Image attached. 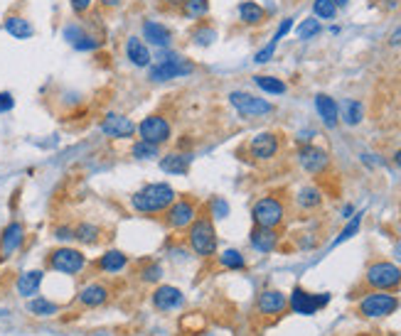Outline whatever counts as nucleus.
Listing matches in <instances>:
<instances>
[{"mask_svg":"<svg viewBox=\"0 0 401 336\" xmlns=\"http://www.w3.org/2000/svg\"><path fill=\"white\" fill-rule=\"evenodd\" d=\"M175 199H177L175 189L168 182H153V185H146L143 189H138L136 194L130 196V207L136 209L138 213L153 216V213H163Z\"/></svg>","mask_w":401,"mask_h":336,"instance_id":"f257e3e1","label":"nucleus"},{"mask_svg":"<svg viewBox=\"0 0 401 336\" xmlns=\"http://www.w3.org/2000/svg\"><path fill=\"white\" fill-rule=\"evenodd\" d=\"M187 243H190L197 258H212L217 253V231L212 219L197 216L193 224L187 226Z\"/></svg>","mask_w":401,"mask_h":336,"instance_id":"f03ea898","label":"nucleus"},{"mask_svg":"<svg viewBox=\"0 0 401 336\" xmlns=\"http://www.w3.org/2000/svg\"><path fill=\"white\" fill-rule=\"evenodd\" d=\"M195 72V64L190 62V59H185V56L180 54H173V52H163V54H158V62L150 64V69H148V78L150 81H173V78H180V76H187V74Z\"/></svg>","mask_w":401,"mask_h":336,"instance_id":"7ed1b4c3","label":"nucleus"},{"mask_svg":"<svg viewBox=\"0 0 401 336\" xmlns=\"http://www.w3.org/2000/svg\"><path fill=\"white\" fill-rule=\"evenodd\" d=\"M399 309V297L384 290H372L357 304V314L364 319H384Z\"/></svg>","mask_w":401,"mask_h":336,"instance_id":"20e7f679","label":"nucleus"},{"mask_svg":"<svg viewBox=\"0 0 401 336\" xmlns=\"http://www.w3.org/2000/svg\"><path fill=\"white\" fill-rule=\"evenodd\" d=\"M364 282L372 290L394 292L401 287V268L396 263H391V260H374V263L367 265Z\"/></svg>","mask_w":401,"mask_h":336,"instance_id":"39448f33","label":"nucleus"},{"mask_svg":"<svg viewBox=\"0 0 401 336\" xmlns=\"http://www.w3.org/2000/svg\"><path fill=\"white\" fill-rule=\"evenodd\" d=\"M251 219L254 226H264V229H278L286 219V207L278 196H261L259 202L251 209Z\"/></svg>","mask_w":401,"mask_h":336,"instance_id":"423d86ee","label":"nucleus"},{"mask_svg":"<svg viewBox=\"0 0 401 336\" xmlns=\"http://www.w3.org/2000/svg\"><path fill=\"white\" fill-rule=\"evenodd\" d=\"M47 265H50L55 273H62V275H79L81 270L86 268V255L77 248H55V251L47 255Z\"/></svg>","mask_w":401,"mask_h":336,"instance_id":"0eeeda50","label":"nucleus"},{"mask_svg":"<svg viewBox=\"0 0 401 336\" xmlns=\"http://www.w3.org/2000/svg\"><path fill=\"white\" fill-rule=\"evenodd\" d=\"M229 103L237 108L239 116L244 118H261L273 113V103H268L266 98H259L254 94H246V91H232L229 94Z\"/></svg>","mask_w":401,"mask_h":336,"instance_id":"6e6552de","label":"nucleus"},{"mask_svg":"<svg viewBox=\"0 0 401 336\" xmlns=\"http://www.w3.org/2000/svg\"><path fill=\"white\" fill-rule=\"evenodd\" d=\"M138 135H141V140L146 143H153V145H163L173 138V125H170L168 118L163 116H146L138 125Z\"/></svg>","mask_w":401,"mask_h":336,"instance_id":"1a4fd4ad","label":"nucleus"},{"mask_svg":"<svg viewBox=\"0 0 401 336\" xmlns=\"http://www.w3.org/2000/svg\"><path fill=\"white\" fill-rule=\"evenodd\" d=\"M330 302L328 292H320V295H313V292H305L303 287H293L288 297V307L295 314H303V317H311V314L320 312L325 304Z\"/></svg>","mask_w":401,"mask_h":336,"instance_id":"9d476101","label":"nucleus"},{"mask_svg":"<svg viewBox=\"0 0 401 336\" xmlns=\"http://www.w3.org/2000/svg\"><path fill=\"white\" fill-rule=\"evenodd\" d=\"M163 216H165V224H168L170 229L182 231L197 219V204H195L193 199H175V202L163 211Z\"/></svg>","mask_w":401,"mask_h":336,"instance_id":"9b49d317","label":"nucleus"},{"mask_svg":"<svg viewBox=\"0 0 401 336\" xmlns=\"http://www.w3.org/2000/svg\"><path fill=\"white\" fill-rule=\"evenodd\" d=\"M298 162L308 174L320 177V174L328 172L330 155H328V150H322V147H317V145H303L298 150Z\"/></svg>","mask_w":401,"mask_h":336,"instance_id":"f8f14e48","label":"nucleus"},{"mask_svg":"<svg viewBox=\"0 0 401 336\" xmlns=\"http://www.w3.org/2000/svg\"><path fill=\"white\" fill-rule=\"evenodd\" d=\"M138 130V125L126 116H119V113H106L101 120V133L106 138H113V140H128L133 138Z\"/></svg>","mask_w":401,"mask_h":336,"instance_id":"ddd939ff","label":"nucleus"},{"mask_svg":"<svg viewBox=\"0 0 401 336\" xmlns=\"http://www.w3.org/2000/svg\"><path fill=\"white\" fill-rule=\"evenodd\" d=\"M281 152V140L276 133H259L256 138H251L249 143V155L254 157L256 162H268Z\"/></svg>","mask_w":401,"mask_h":336,"instance_id":"4468645a","label":"nucleus"},{"mask_svg":"<svg viewBox=\"0 0 401 336\" xmlns=\"http://www.w3.org/2000/svg\"><path fill=\"white\" fill-rule=\"evenodd\" d=\"M25 243V226L20 221H10L0 233V260L12 258Z\"/></svg>","mask_w":401,"mask_h":336,"instance_id":"2eb2a0df","label":"nucleus"},{"mask_svg":"<svg viewBox=\"0 0 401 336\" xmlns=\"http://www.w3.org/2000/svg\"><path fill=\"white\" fill-rule=\"evenodd\" d=\"M288 309V297L281 290H264L256 300V312L261 317H281Z\"/></svg>","mask_w":401,"mask_h":336,"instance_id":"dca6fc26","label":"nucleus"},{"mask_svg":"<svg viewBox=\"0 0 401 336\" xmlns=\"http://www.w3.org/2000/svg\"><path fill=\"white\" fill-rule=\"evenodd\" d=\"M182 302H185V295L173 285H160L153 292V307L158 312H175L182 307Z\"/></svg>","mask_w":401,"mask_h":336,"instance_id":"f3484780","label":"nucleus"},{"mask_svg":"<svg viewBox=\"0 0 401 336\" xmlns=\"http://www.w3.org/2000/svg\"><path fill=\"white\" fill-rule=\"evenodd\" d=\"M108 297H111V290H108L106 285H101V282H89V285H84L79 290L77 302L86 309H97V307H101V304H106Z\"/></svg>","mask_w":401,"mask_h":336,"instance_id":"a211bd4d","label":"nucleus"},{"mask_svg":"<svg viewBox=\"0 0 401 336\" xmlns=\"http://www.w3.org/2000/svg\"><path fill=\"white\" fill-rule=\"evenodd\" d=\"M190 165H193V155H187V152H170L160 160V169L168 174H177V177H185L190 172Z\"/></svg>","mask_w":401,"mask_h":336,"instance_id":"6ab92c4d","label":"nucleus"},{"mask_svg":"<svg viewBox=\"0 0 401 336\" xmlns=\"http://www.w3.org/2000/svg\"><path fill=\"white\" fill-rule=\"evenodd\" d=\"M42 277H45L42 270H28V273H23L15 282L17 295L25 297V300H30L32 295H37V292H40V285H42Z\"/></svg>","mask_w":401,"mask_h":336,"instance_id":"aec40b11","label":"nucleus"},{"mask_svg":"<svg viewBox=\"0 0 401 336\" xmlns=\"http://www.w3.org/2000/svg\"><path fill=\"white\" fill-rule=\"evenodd\" d=\"M143 39H148L153 47H168L170 42H173V32H170L163 23L146 20V23H143Z\"/></svg>","mask_w":401,"mask_h":336,"instance_id":"412c9836","label":"nucleus"},{"mask_svg":"<svg viewBox=\"0 0 401 336\" xmlns=\"http://www.w3.org/2000/svg\"><path fill=\"white\" fill-rule=\"evenodd\" d=\"M126 56L130 59L133 67H150V59H153L150 50H148L141 37H128V42H126Z\"/></svg>","mask_w":401,"mask_h":336,"instance_id":"4be33fe9","label":"nucleus"},{"mask_svg":"<svg viewBox=\"0 0 401 336\" xmlns=\"http://www.w3.org/2000/svg\"><path fill=\"white\" fill-rule=\"evenodd\" d=\"M251 246L261 253H271L278 246V231L276 229H264V226H254L251 231Z\"/></svg>","mask_w":401,"mask_h":336,"instance_id":"5701e85b","label":"nucleus"},{"mask_svg":"<svg viewBox=\"0 0 401 336\" xmlns=\"http://www.w3.org/2000/svg\"><path fill=\"white\" fill-rule=\"evenodd\" d=\"M315 108H317V116L322 118V123L328 125V128H335V125H338L340 111H338L335 98H330V96H325V94H317L315 96Z\"/></svg>","mask_w":401,"mask_h":336,"instance_id":"b1692460","label":"nucleus"},{"mask_svg":"<svg viewBox=\"0 0 401 336\" xmlns=\"http://www.w3.org/2000/svg\"><path fill=\"white\" fill-rule=\"evenodd\" d=\"M126 265H128V255L121 253V251H106L101 258L97 260V268L101 270V273H106V275L121 273V270H126Z\"/></svg>","mask_w":401,"mask_h":336,"instance_id":"393cba45","label":"nucleus"},{"mask_svg":"<svg viewBox=\"0 0 401 336\" xmlns=\"http://www.w3.org/2000/svg\"><path fill=\"white\" fill-rule=\"evenodd\" d=\"M6 32L15 39H30L35 34V28L30 25V20H25L23 15H8L6 17Z\"/></svg>","mask_w":401,"mask_h":336,"instance_id":"a878e982","label":"nucleus"},{"mask_svg":"<svg viewBox=\"0 0 401 336\" xmlns=\"http://www.w3.org/2000/svg\"><path fill=\"white\" fill-rule=\"evenodd\" d=\"M239 20L244 25H261L266 20V12L254 0H244L242 6H239Z\"/></svg>","mask_w":401,"mask_h":336,"instance_id":"bb28decb","label":"nucleus"},{"mask_svg":"<svg viewBox=\"0 0 401 336\" xmlns=\"http://www.w3.org/2000/svg\"><path fill=\"white\" fill-rule=\"evenodd\" d=\"M295 202H298V207L303 209V211H313V209H317L322 204V191L313 185L303 187V189L298 191V196H295Z\"/></svg>","mask_w":401,"mask_h":336,"instance_id":"cd10ccee","label":"nucleus"},{"mask_svg":"<svg viewBox=\"0 0 401 336\" xmlns=\"http://www.w3.org/2000/svg\"><path fill=\"white\" fill-rule=\"evenodd\" d=\"M28 312L35 314V317H55V314L59 312V304L50 302V300H45V297H35L28 302Z\"/></svg>","mask_w":401,"mask_h":336,"instance_id":"c85d7f7f","label":"nucleus"},{"mask_svg":"<svg viewBox=\"0 0 401 336\" xmlns=\"http://www.w3.org/2000/svg\"><path fill=\"white\" fill-rule=\"evenodd\" d=\"M254 84L259 86L261 91H266V94H273V96L286 94V84H283L281 78H276V76H266V74H259V76H254Z\"/></svg>","mask_w":401,"mask_h":336,"instance_id":"c756f323","label":"nucleus"},{"mask_svg":"<svg viewBox=\"0 0 401 336\" xmlns=\"http://www.w3.org/2000/svg\"><path fill=\"white\" fill-rule=\"evenodd\" d=\"M209 12V0H182V15L190 20H199Z\"/></svg>","mask_w":401,"mask_h":336,"instance_id":"7c9ffc66","label":"nucleus"},{"mask_svg":"<svg viewBox=\"0 0 401 336\" xmlns=\"http://www.w3.org/2000/svg\"><path fill=\"white\" fill-rule=\"evenodd\" d=\"M99 235H101V229H99L97 224H79L77 229H74V238H77L79 243H86V246L97 243Z\"/></svg>","mask_w":401,"mask_h":336,"instance_id":"2f4dec72","label":"nucleus"},{"mask_svg":"<svg viewBox=\"0 0 401 336\" xmlns=\"http://www.w3.org/2000/svg\"><path fill=\"white\" fill-rule=\"evenodd\" d=\"M219 263H222V268H226V270H244L246 268V260H244V255L237 251V248H226V251L219 255Z\"/></svg>","mask_w":401,"mask_h":336,"instance_id":"473e14b6","label":"nucleus"},{"mask_svg":"<svg viewBox=\"0 0 401 336\" xmlns=\"http://www.w3.org/2000/svg\"><path fill=\"white\" fill-rule=\"evenodd\" d=\"M130 155L136 157V160H153V157H158V145H153V143H146V140H138L136 145L130 147Z\"/></svg>","mask_w":401,"mask_h":336,"instance_id":"72a5a7b5","label":"nucleus"},{"mask_svg":"<svg viewBox=\"0 0 401 336\" xmlns=\"http://www.w3.org/2000/svg\"><path fill=\"white\" fill-rule=\"evenodd\" d=\"M193 39H195V45L209 47L217 39V32L212 28H209V25H199V28L193 30Z\"/></svg>","mask_w":401,"mask_h":336,"instance_id":"f704fd0d","label":"nucleus"},{"mask_svg":"<svg viewBox=\"0 0 401 336\" xmlns=\"http://www.w3.org/2000/svg\"><path fill=\"white\" fill-rule=\"evenodd\" d=\"M313 12H315L320 20H333L338 15V6H335L333 0H315L313 3Z\"/></svg>","mask_w":401,"mask_h":336,"instance_id":"c9c22d12","label":"nucleus"},{"mask_svg":"<svg viewBox=\"0 0 401 336\" xmlns=\"http://www.w3.org/2000/svg\"><path fill=\"white\" fill-rule=\"evenodd\" d=\"M342 120L350 125H357L362 120V103L360 101H347L345 113H342Z\"/></svg>","mask_w":401,"mask_h":336,"instance_id":"e433bc0d","label":"nucleus"},{"mask_svg":"<svg viewBox=\"0 0 401 336\" xmlns=\"http://www.w3.org/2000/svg\"><path fill=\"white\" fill-rule=\"evenodd\" d=\"M360 224H362V213H357L355 219H352L350 224H347L345 229H342V233H340L338 238H335V243H333V246H340V243H345L347 238H352V235H355L357 231H360Z\"/></svg>","mask_w":401,"mask_h":336,"instance_id":"4c0bfd02","label":"nucleus"},{"mask_svg":"<svg viewBox=\"0 0 401 336\" xmlns=\"http://www.w3.org/2000/svg\"><path fill=\"white\" fill-rule=\"evenodd\" d=\"M317 32H320V23H317V20H303L298 28L300 39H311V37H315Z\"/></svg>","mask_w":401,"mask_h":336,"instance_id":"58836bf2","label":"nucleus"},{"mask_svg":"<svg viewBox=\"0 0 401 336\" xmlns=\"http://www.w3.org/2000/svg\"><path fill=\"white\" fill-rule=\"evenodd\" d=\"M209 211H212V219H224V216H229V204H226L222 196H217V199H212V204H209Z\"/></svg>","mask_w":401,"mask_h":336,"instance_id":"ea45409f","label":"nucleus"},{"mask_svg":"<svg viewBox=\"0 0 401 336\" xmlns=\"http://www.w3.org/2000/svg\"><path fill=\"white\" fill-rule=\"evenodd\" d=\"M141 277H143V282H158L160 277H163V268H160L158 263H148L146 268H143Z\"/></svg>","mask_w":401,"mask_h":336,"instance_id":"a19ab883","label":"nucleus"},{"mask_svg":"<svg viewBox=\"0 0 401 336\" xmlns=\"http://www.w3.org/2000/svg\"><path fill=\"white\" fill-rule=\"evenodd\" d=\"M74 47H77V50H81V52H89V50H97L99 47V42L94 37H89V34H81L79 39H77V42H74Z\"/></svg>","mask_w":401,"mask_h":336,"instance_id":"79ce46f5","label":"nucleus"},{"mask_svg":"<svg viewBox=\"0 0 401 336\" xmlns=\"http://www.w3.org/2000/svg\"><path fill=\"white\" fill-rule=\"evenodd\" d=\"M291 28H293V20H291V17H288V20H283V23H281V28H278V32L273 34V39H271L273 45H278V42H281V39H283V37H286V34L291 32Z\"/></svg>","mask_w":401,"mask_h":336,"instance_id":"37998d69","label":"nucleus"},{"mask_svg":"<svg viewBox=\"0 0 401 336\" xmlns=\"http://www.w3.org/2000/svg\"><path fill=\"white\" fill-rule=\"evenodd\" d=\"M12 106H15V98H12V94H8V91H0V113L12 111Z\"/></svg>","mask_w":401,"mask_h":336,"instance_id":"c03bdc74","label":"nucleus"},{"mask_svg":"<svg viewBox=\"0 0 401 336\" xmlns=\"http://www.w3.org/2000/svg\"><path fill=\"white\" fill-rule=\"evenodd\" d=\"M273 52H276V45H273V42H271V45L264 47V50H261L259 54L254 56V59H256V62H259V64H266V62H268V59H271V56H273Z\"/></svg>","mask_w":401,"mask_h":336,"instance_id":"a18cd8bd","label":"nucleus"},{"mask_svg":"<svg viewBox=\"0 0 401 336\" xmlns=\"http://www.w3.org/2000/svg\"><path fill=\"white\" fill-rule=\"evenodd\" d=\"M69 3H72V10L77 12V15H84V12L91 8L94 0H69Z\"/></svg>","mask_w":401,"mask_h":336,"instance_id":"49530a36","label":"nucleus"},{"mask_svg":"<svg viewBox=\"0 0 401 336\" xmlns=\"http://www.w3.org/2000/svg\"><path fill=\"white\" fill-rule=\"evenodd\" d=\"M55 238H59V241H72L74 229H69V226H59V229L55 231Z\"/></svg>","mask_w":401,"mask_h":336,"instance_id":"de8ad7c7","label":"nucleus"},{"mask_svg":"<svg viewBox=\"0 0 401 336\" xmlns=\"http://www.w3.org/2000/svg\"><path fill=\"white\" fill-rule=\"evenodd\" d=\"M389 42H391V45H401V28L399 30H394V32H391V37H389Z\"/></svg>","mask_w":401,"mask_h":336,"instance_id":"09e8293b","label":"nucleus"},{"mask_svg":"<svg viewBox=\"0 0 401 336\" xmlns=\"http://www.w3.org/2000/svg\"><path fill=\"white\" fill-rule=\"evenodd\" d=\"M99 3H101L104 8H119L124 0H99Z\"/></svg>","mask_w":401,"mask_h":336,"instance_id":"8fccbe9b","label":"nucleus"},{"mask_svg":"<svg viewBox=\"0 0 401 336\" xmlns=\"http://www.w3.org/2000/svg\"><path fill=\"white\" fill-rule=\"evenodd\" d=\"M394 162H396V167L401 169V150H396V152H394Z\"/></svg>","mask_w":401,"mask_h":336,"instance_id":"3c124183","label":"nucleus"},{"mask_svg":"<svg viewBox=\"0 0 401 336\" xmlns=\"http://www.w3.org/2000/svg\"><path fill=\"white\" fill-rule=\"evenodd\" d=\"M333 3H335V6H347V3H350V0H333Z\"/></svg>","mask_w":401,"mask_h":336,"instance_id":"603ef678","label":"nucleus"},{"mask_svg":"<svg viewBox=\"0 0 401 336\" xmlns=\"http://www.w3.org/2000/svg\"><path fill=\"white\" fill-rule=\"evenodd\" d=\"M396 253H399V260H401V248H396Z\"/></svg>","mask_w":401,"mask_h":336,"instance_id":"864d4df0","label":"nucleus"}]
</instances>
